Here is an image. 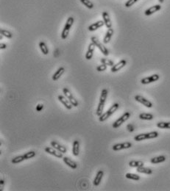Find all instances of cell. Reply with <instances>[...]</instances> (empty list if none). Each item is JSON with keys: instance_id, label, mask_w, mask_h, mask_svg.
Listing matches in <instances>:
<instances>
[{"instance_id": "ac0fdd59", "label": "cell", "mask_w": 170, "mask_h": 191, "mask_svg": "<svg viewBox=\"0 0 170 191\" xmlns=\"http://www.w3.org/2000/svg\"><path fill=\"white\" fill-rule=\"evenodd\" d=\"M161 9V6L160 5H154V6H153V7H150L149 9H147V10H146L144 12V14L146 15H152V14L155 13V12H157V11H158V10H160Z\"/></svg>"}, {"instance_id": "603a6c76", "label": "cell", "mask_w": 170, "mask_h": 191, "mask_svg": "<svg viewBox=\"0 0 170 191\" xmlns=\"http://www.w3.org/2000/svg\"><path fill=\"white\" fill-rule=\"evenodd\" d=\"M72 153L75 156H78L80 153V142L78 140H75L73 143V147H72Z\"/></svg>"}, {"instance_id": "30bf717a", "label": "cell", "mask_w": 170, "mask_h": 191, "mask_svg": "<svg viewBox=\"0 0 170 191\" xmlns=\"http://www.w3.org/2000/svg\"><path fill=\"white\" fill-rule=\"evenodd\" d=\"M159 75L158 74H153L150 76H147V77L143 78L142 80H141V82L143 84V85H146V84H150V83L153 82H155L157 80H159Z\"/></svg>"}, {"instance_id": "8d00e7d4", "label": "cell", "mask_w": 170, "mask_h": 191, "mask_svg": "<svg viewBox=\"0 0 170 191\" xmlns=\"http://www.w3.org/2000/svg\"><path fill=\"white\" fill-rule=\"evenodd\" d=\"M106 69H107V66H106V65H105V64L99 65V66H97V71H98L99 72H101V71H105Z\"/></svg>"}, {"instance_id": "3957f363", "label": "cell", "mask_w": 170, "mask_h": 191, "mask_svg": "<svg viewBox=\"0 0 170 191\" xmlns=\"http://www.w3.org/2000/svg\"><path fill=\"white\" fill-rule=\"evenodd\" d=\"M119 105L118 103H116V104H114V105H113L112 106L110 107V109H109L108 110H107L105 113H102V115L99 116V121L102 122V121H105L107 120L109 117L111 116V115H112L113 114H114V113H115V112H116L118 109H119Z\"/></svg>"}, {"instance_id": "7c38bea8", "label": "cell", "mask_w": 170, "mask_h": 191, "mask_svg": "<svg viewBox=\"0 0 170 191\" xmlns=\"http://www.w3.org/2000/svg\"><path fill=\"white\" fill-rule=\"evenodd\" d=\"M130 147H132V143L130 142H126L123 143L115 144V145H113L112 149L114 151H119L122 150V149H129Z\"/></svg>"}, {"instance_id": "f1b7e54d", "label": "cell", "mask_w": 170, "mask_h": 191, "mask_svg": "<svg viewBox=\"0 0 170 191\" xmlns=\"http://www.w3.org/2000/svg\"><path fill=\"white\" fill-rule=\"evenodd\" d=\"M24 160H25V157L24 155H22L14 157L13 159H12L11 162H12L13 164H18V163H20Z\"/></svg>"}, {"instance_id": "484cf974", "label": "cell", "mask_w": 170, "mask_h": 191, "mask_svg": "<svg viewBox=\"0 0 170 191\" xmlns=\"http://www.w3.org/2000/svg\"><path fill=\"white\" fill-rule=\"evenodd\" d=\"M39 47L40 49H41V52H42L43 54H45V55L49 54V49H48L46 44H45L44 41H41V42L39 43Z\"/></svg>"}, {"instance_id": "83f0119b", "label": "cell", "mask_w": 170, "mask_h": 191, "mask_svg": "<svg viewBox=\"0 0 170 191\" xmlns=\"http://www.w3.org/2000/svg\"><path fill=\"white\" fill-rule=\"evenodd\" d=\"M139 119L141 120L150 121L153 119V115L150 113H141L139 115Z\"/></svg>"}, {"instance_id": "8992f818", "label": "cell", "mask_w": 170, "mask_h": 191, "mask_svg": "<svg viewBox=\"0 0 170 191\" xmlns=\"http://www.w3.org/2000/svg\"><path fill=\"white\" fill-rule=\"evenodd\" d=\"M63 93L65 94V97H67V98L69 100L70 102L72 103V105H73L74 107L78 106L79 103H78V102H77V100L74 97V96L72 95V93H71V91H70L68 88H63Z\"/></svg>"}, {"instance_id": "e0dca14e", "label": "cell", "mask_w": 170, "mask_h": 191, "mask_svg": "<svg viewBox=\"0 0 170 191\" xmlns=\"http://www.w3.org/2000/svg\"><path fill=\"white\" fill-rule=\"evenodd\" d=\"M104 24H105V22L104 21H98L95 22L94 24H91L89 27V30L91 32H93V31H95L97 29H98L99 28L103 27Z\"/></svg>"}, {"instance_id": "7a4b0ae2", "label": "cell", "mask_w": 170, "mask_h": 191, "mask_svg": "<svg viewBox=\"0 0 170 191\" xmlns=\"http://www.w3.org/2000/svg\"><path fill=\"white\" fill-rule=\"evenodd\" d=\"M74 21H75V19H74L72 16H70V17L68 18L67 22H66V24H65L64 26V28H63V31H62L61 33L62 39L65 40V39L67 38L69 34L70 29H71V27H72V25H73L74 24Z\"/></svg>"}, {"instance_id": "4316f807", "label": "cell", "mask_w": 170, "mask_h": 191, "mask_svg": "<svg viewBox=\"0 0 170 191\" xmlns=\"http://www.w3.org/2000/svg\"><path fill=\"white\" fill-rule=\"evenodd\" d=\"M129 166L133 168H138L141 166H144V162L142 161L132 160L129 162Z\"/></svg>"}, {"instance_id": "e575fe53", "label": "cell", "mask_w": 170, "mask_h": 191, "mask_svg": "<svg viewBox=\"0 0 170 191\" xmlns=\"http://www.w3.org/2000/svg\"><path fill=\"white\" fill-rule=\"evenodd\" d=\"M24 157H25V160H29L32 158V157H34L36 156V152H35L34 151H29V152L26 153V154H24Z\"/></svg>"}, {"instance_id": "d6986e66", "label": "cell", "mask_w": 170, "mask_h": 191, "mask_svg": "<svg viewBox=\"0 0 170 191\" xmlns=\"http://www.w3.org/2000/svg\"><path fill=\"white\" fill-rule=\"evenodd\" d=\"M114 29H112V28H109V29H108L107 32H106L105 34V38H104L103 39L104 44H108V43L110 42L111 38H112V36L114 35Z\"/></svg>"}, {"instance_id": "6da1fadb", "label": "cell", "mask_w": 170, "mask_h": 191, "mask_svg": "<svg viewBox=\"0 0 170 191\" xmlns=\"http://www.w3.org/2000/svg\"><path fill=\"white\" fill-rule=\"evenodd\" d=\"M108 94V91L107 89H103L101 92V96L100 98H99V102L98 107H97V112H96V114H97V116H100L102 115V112L104 110V107H105V104L106 99H107Z\"/></svg>"}, {"instance_id": "9a60e30c", "label": "cell", "mask_w": 170, "mask_h": 191, "mask_svg": "<svg viewBox=\"0 0 170 191\" xmlns=\"http://www.w3.org/2000/svg\"><path fill=\"white\" fill-rule=\"evenodd\" d=\"M96 46L94 45V43H91L89 45V48H88V51H87L86 54H85V59L89 60L92 58L93 57V54H94V51L95 49Z\"/></svg>"}, {"instance_id": "277c9868", "label": "cell", "mask_w": 170, "mask_h": 191, "mask_svg": "<svg viewBox=\"0 0 170 191\" xmlns=\"http://www.w3.org/2000/svg\"><path fill=\"white\" fill-rule=\"evenodd\" d=\"M158 137V132H149V133H144V134H140L136 135L134 137V140L136 141H142L144 140H146V139H153V138H156Z\"/></svg>"}, {"instance_id": "44dd1931", "label": "cell", "mask_w": 170, "mask_h": 191, "mask_svg": "<svg viewBox=\"0 0 170 191\" xmlns=\"http://www.w3.org/2000/svg\"><path fill=\"white\" fill-rule=\"evenodd\" d=\"M65 71V68H63V67H60V68H58V70H57L56 71H55V73H54V74H53L52 76V80H54V81H57V80H58L60 78V76L63 75V74L64 73Z\"/></svg>"}, {"instance_id": "d4e9b609", "label": "cell", "mask_w": 170, "mask_h": 191, "mask_svg": "<svg viewBox=\"0 0 170 191\" xmlns=\"http://www.w3.org/2000/svg\"><path fill=\"white\" fill-rule=\"evenodd\" d=\"M137 172L141 173V174H153V171L150 168H144V166H141V167L137 168Z\"/></svg>"}, {"instance_id": "9c48e42d", "label": "cell", "mask_w": 170, "mask_h": 191, "mask_svg": "<svg viewBox=\"0 0 170 191\" xmlns=\"http://www.w3.org/2000/svg\"><path fill=\"white\" fill-rule=\"evenodd\" d=\"M44 150L46 153L51 154V155L54 156L55 157H58V158H63V153L60 152L59 151H58L57 149H54V148L46 147Z\"/></svg>"}, {"instance_id": "2e32d148", "label": "cell", "mask_w": 170, "mask_h": 191, "mask_svg": "<svg viewBox=\"0 0 170 191\" xmlns=\"http://www.w3.org/2000/svg\"><path fill=\"white\" fill-rule=\"evenodd\" d=\"M102 18H103V21L105 22V25L106 26L108 29L111 28L112 27V23H111V20L110 19V15H109L108 13L106 11H104L102 13Z\"/></svg>"}, {"instance_id": "ffe728a7", "label": "cell", "mask_w": 170, "mask_h": 191, "mask_svg": "<svg viewBox=\"0 0 170 191\" xmlns=\"http://www.w3.org/2000/svg\"><path fill=\"white\" fill-rule=\"evenodd\" d=\"M103 176H104L103 171H99L98 172H97V175H96L95 176V179H94V185H95V186H98L99 184H100Z\"/></svg>"}, {"instance_id": "7402d4cb", "label": "cell", "mask_w": 170, "mask_h": 191, "mask_svg": "<svg viewBox=\"0 0 170 191\" xmlns=\"http://www.w3.org/2000/svg\"><path fill=\"white\" fill-rule=\"evenodd\" d=\"M63 162L66 163L68 166H69L70 168H72V169H76L77 168V165L76 162L75 161L72 160L71 159H69V157H63Z\"/></svg>"}, {"instance_id": "ba28073f", "label": "cell", "mask_w": 170, "mask_h": 191, "mask_svg": "<svg viewBox=\"0 0 170 191\" xmlns=\"http://www.w3.org/2000/svg\"><path fill=\"white\" fill-rule=\"evenodd\" d=\"M135 100L137 101L138 102H139V103L142 104L144 106L148 108L153 107V104H152V102H150V101L146 99H145L144 97L141 96V95H136V97H135Z\"/></svg>"}, {"instance_id": "ab89813d", "label": "cell", "mask_w": 170, "mask_h": 191, "mask_svg": "<svg viewBox=\"0 0 170 191\" xmlns=\"http://www.w3.org/2000/svg\"><path fill=\"white\" fill-rule=\"evenodd\" d=\"M42 107H43V105H38V106L37 107H36V110H40L41 108H42Z\"/></svg>"}, {"instance_id": "4dcf8cb0", "label": "cell", "mask_w": 170, "mask_h": 191, "mask_svg": "<svg viewBox=\"0 0 170 191\" xmlns=\"http://www.w3.org/2000/svg\"><path fill=\"white\" fill-rule=\"evenodd\" d=\"M125 176L127 179H133V180H135V181H138V180L140 179V176H138V175H137V174H130V173L126 174Z\"/></svg>"}, {"instance_id": "60d3db41", "label": "cell", "mask_w": 170, "mask_h": 191, "mask_svg": "<svg viewBox=\"0 0 170 191\" xmlns=\"http://www.w3.org/2000/svg\"><path fill=\"white\" fill-rule=\"evenodd\" d=\"M158 1H159V2H160V3H163V2H164V0H158Z\"/></svg>"}, {"instance_id": "52a82bcc", "label": "cell", "mask_w": 170, "mask_h": 191, "mask_svg": "<svg viewBox=\"0 0 170 191\" xmlns=\"http://www.w3.org/2000/svg\"><path fill=\"white\" fill-rule=\"evenodd\" d=\"M130 116V113H128V112H127V113H124L122 115L121 117H120V118H119V119H117L116 121L113 123V127H114V128H115V129L119 127L120 126L122 125V124L123 123H124V122H125L126 121L129 119Z\"/></svg>"}, {"instance_id": "d590c367", "label": "cell", "mask_w": 170, "mask_h": 191, "mask_svg": "<svg viewBox=\"0 0 170 191\" xmlns=\"http://www.w3.org/2000/svg\"><path fill=\"white\" fill-rule=\"evenodd\" d=\"M138 0H128V2H126L125 7H130L131 6H133L135 3L138 2Z\"/></svg>"}, {"instance_id": "8fae6325", "label": "cell", "mask_w": 170, "mask_h": 191, "mask_svg": "<svg viewBox=\"0 0 170 191\" xmlns=\"http://www.w3.org/2000/svg\"><path fill=\"white\" fill-rule=\"evenodd\" d=\"M58 98L60 102H61V103L64 105L66 108L68 109V110H71V109L72 108L73 105H72V103L70 102V101L67 98V97L63 96V95H59Z\"/></svg>"}, {"instance_id": "1f68e13d", "label": "cell", "mask_w": 170, "mask_h": 191, "mask_svg": "<svg viewBox=\"0 0 170 191\" xmlns=\"http://www.w3.org/2000/svg\"><path fill=\"white\" fill-rule=\"evenodd\" d=\"M80 1L81 2V3L83 4V5H85L87 8L92 9L94 7V4L92 3L90 0H80Z\"/></svg>"}, {"instance_id": "d6a6232c", "label": "cell", "mask_w": 170, "mask_h": 191, "mask_svg": "<svg viewBox=\"0 0 170 191\" xmlns=\"http://www.w3.org/2000/svg\"><path fill=\"white\" fill-rule=\"evenodd\" d=\"M101 63H102V64H105L106 65V66H114V63L111 60H109V59H107V58H102V59L100 60Z\"/></svg>"}, {"instance_id": "5bb4252c", "label": "cell", "mask_w": 170, "mask_h": 191, "mask_svg": "<svg viewBox=\"0 0 170 191\" xmlns=\"http://www.w3.org/2000/svg\"><path fill=\"white\" fill-rule=\"evenodd\" d=\"M51 145L52 146L53 148H54L55 149H57L58 151H59L60 152L63 153V154H65V153H67V148L64 147L63 145H60L58 142L55 141V140H53L51 142Z\"/></svg>"}, {"instance_id": "f546056e", "label": "cell", "mask_w": 170, "mask_h": 191, "mask_svg": "<svg viewBox=\"0 0 170 191\" xmlns=\"http://www.w3.org/2000/svg\"><path fill=\"white\" fill-rule=\"evenodd\" d=\"M157 127L161 129H170V122H158Z\"/></svg>"}, {"instance_id": "f35d334b", "label": "cell", "mask_w": 170, "mask_h": 191, "mask_svg": "<svg viewBox=\"0 0 170 191\" xmlns=\"http://www.w3.org/2000/svg\"><path fill=\"white\" fill-rule=\"evenodd\" d=\"M6 47H7V45H6L5 44H0V49H6Z\"/></svg>"}, {"instance_id": "4fadbf2b", "label": "cell", "mask_w": 170, "mask_h": 191, "mask_svg": "<svg viewBox=\"0 0 170 191\" xmlns=\"http://www.w3.org/2000/svg\"><path fill=\"white\" fill-rule=\"evenodd\" d=\"M126 65H127V61H126L125 60H122L119 61V63H117L116 64H114V66L111 67V72H117V71H119L120 69L124 68Z\"/></svg>"}, {"instance_id": "836d02e7", "label": "cell", "mask_w": 170, "mask_h": 191, "mask_svg": "<svg viewBox=\"0 0 170 191\" xmlns=\"http://www.w3.org/2000/svg\"><path fill=\"white\" fill-rule=\"evenodd\" d=\"M0 33H1V35L5 36V37L7 38H12L13 37L12 33L10 32H9V31L6 30V29H0Z\"/></svg>"}, {"instance_id": "5b68a950", "label": "cell", "mask_w": 170, "mask_h": 191, "mask_svg": "<svg viewBox=\"0 0 170 191\" xmlns=\"http://www.w3.org/2000/svg\"><path fill=\"white\" fill-rule=\"evenodd\" d=\"M91 42L94 43V45H95V46H97V47L99 49V50H100L101 52H102V54H104V55H105V56L108 55V54H109L108 49L107 48L105 47V46H104L102 43L99 42V39L97 38V37H95V36H93V37H91Z\"/></svg>"}, {"instance_id": "cb8c5ba5", "label": "cell", "mask_w": 170, "mask_h": 191, "mask_svg": "<svg viewBox=\"0 0 170 191\" xmlns=\"http://www.w3.org/2000/svg\"><path fill=\"white\" fill-rule=\"evenodd\" d=\"M166 160V157L165 156H158V157H153L150 160V162L153 164H158V163H161V162H163Z\"/></svg>"}, {"instance_id": "74e56055", "label": "cell", "mask_w": 170, "mask_h": 191, "mask_svg": "<svg viewBox=\"0 0 170 191\" xmlns=\"http://www.w3.org/2000/svg\"><path fill=\"white\" fill-rule=\"evenodd\" d=\"M3 188H4V180L3 179H1V180H0V188H1V190H3Z\"/></svg>"}]
</instances>
